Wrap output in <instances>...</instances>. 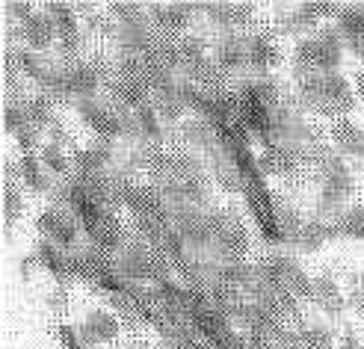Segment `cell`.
<instances>
[{"instance_id":"9","label":"cell","mask_w":364,"mask_h":349,"mask_svg":"<svg viewBox=\"0 0 364 349\" xmlns=\"http://www.w3.org/2000/svg\"><path fill=\"white\" fill-rule=\"evenodd\" d=\"M42 163L53 172H65V157L57 151V145H45L42 149Z\"/></svg>"},{"instance_id":"8","label":"cell","mask_w":364,"mask_h":349,"mask_svg":"<svg viewBox=\"0 0 364 349\" xmlns=\"http://www.w3.org/2000/svg\"><path fill=\"white\" fill-rule=\"evenodd\" d=\"M317 299H320L326 308H335V314H338L341 296L335 293V284H332V281H320V284H317Z\"/></svg>"},{"instance_id":"13","label":"cell","mask_w":364,"mask_h":349,"mask_svg":"<svg viewBox=\"0 0 364 349\" xmlns=\"http://www.w3.org/2000/svg\"><path fill=\"white\" fill-rule=\"evenodd\" d=\"M361 9H364V6H361Z\"/></svg>"},{"instance_id":"2","label":"cell","mask_w":364,"mask_h":349,"mask_svg":"<svg viewBox=\"0 0 364 349\" xmlns=\"http://www.w3.org/2000/svg\"><path fill=\"white\" fill-rule=\"evenodd\" d=\"M314 45V65L317 68H335L341 60V42L335 30H323L317 39H311Z\"/></svg>"},{"instance_id":"11","label":"cell","mask_w":364,"mask_h":349,"mask_svg":"<svg viewBox=\"0 0 364 349\" xmlns=\"http://www.w3.org/2000/svg\"><path fill=\"white\" fill-rule=\"evenodd\" d=\"M12 12H15V15H27V12H30V6H27V4H21V6H12Z\"/></svg>"},{"instance_id":"10","label":"cell","mask_w":364,"mask_h":349,"mask_svg":"<svg viewBox=\"0 0 364 349\" xmlns=\"http://www.w3.org/2000/svg\"><path fill=\"white\" fill-rule=\"evenodd\" d=\"M246 60V50H240L237 45H225L223 53H220V63L228 68V65H240Z\"/></svg>"},{"instance_id":"6","label":"cell","mask_w":364,"mask_h":349,"mask_svg":"<svg viewBox=\"0 0 364 349\" xmlns=\"http://www.w3.org/2000/svg\"><path fill=\"white\" fill-rule=\"evenodd\" d=\"M249 60L258 65V68H267V65H272L279 60V53H276V48H272L267 39H255L252 42V50H249Z\"/></svg>"},{"instance_id":"5","label":"cell","mask_w":364,"mask_h":349,"mask_svg":"<svg viewBox=\"0 0 364 349\" xmlns=\"http://www.w3.org/2000/svg\"><path fill=\"white\" fill-rule=\"evenodd\" d=\"M341 30L343 36H350V42L364 45V9H341Z\"/></svg>"},{"instance_id":"4","label":"cell","mask_w":364,"mask_h":349,"mask_svg":"<svg viewBox=\"0 0 364 349\" xmlns=\"http://www.w3.org/2000/svg\"><path fill=\"white\" fill-rule=\"evenodd\" d=\"M53 36V21L48 15H30L24 21V39L33 45V48H45Z\"/></svg>"},{"instance_id":"7","label":"cell","mask_w":364,"mask_h":349,"mask_svg":"<svg viewBox=\"0 0 364 349\" xmlns=\"http://www.w3.org/2000/svg\"><path fill=\"white\" fill-rule=\"evenodd\" d=\"M338 228H341L343 234L355 237V240H364V208H353L350 213H343Z\"/></svg>"},{"instance_id":"3","label":"cell","mask_w":364,"mask_h":349,"mask_svg":"<svg viewBox=\"0 0 364 349\" xmlns=\"http://www.w3.org/2000/svg\"><path fill=\"white\" fill-rule=\"evenodd\" d=\"M335 142L341 145V151H347L353 157L364 154V131L361 127H355L353 122H338L335 124V131H332Z\"/></svg>"},{"instance_id":"1","label":"cell","mask_w":364,"mask_h":349,"mask_svg":"<svg viewBox=\"0 0 364 349\" xmlns=\"http://www.w3.org/2000/svg\"><path fill=\"white\" fill-rule=\"evenodd\" d=\"M83 340L89 343H95V340H113L116 332H119V326L113 320V314H107V311H92L86 320H83Z\"/></svg>"},{"instance_id":"12","label":"cell","mask_w":364,"mask_h":349,"mask_svg":"<svg viewBox=\"0 0 364 349\" xmlns=\"http://www.w3.org/2000/svg\"><path fill=\"white\" fill-rule=\"evenodd\" d=\"M355 83H358V92H361V95H364V71H361V75L355 77Z\"/></svg>"}]
</instances>
